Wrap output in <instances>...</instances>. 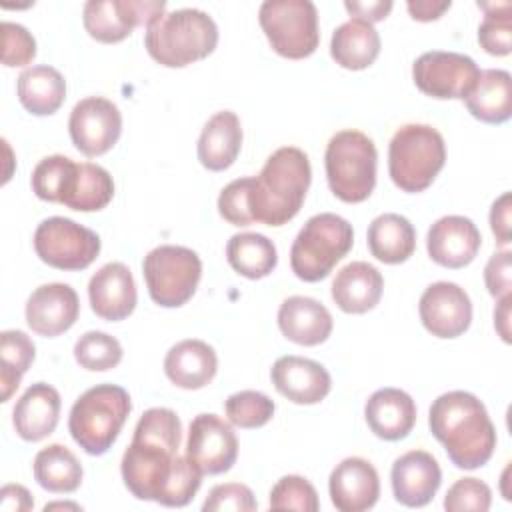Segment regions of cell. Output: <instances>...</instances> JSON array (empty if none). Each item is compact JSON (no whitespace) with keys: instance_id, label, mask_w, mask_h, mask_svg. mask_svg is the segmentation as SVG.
I'll return each mask as SVG.
<instances>
[{"instance_id":"cell-1","label":"cell","mask_w":512,"mask_h":512,"mask_svg":"<svg viewBox=\"0 0 512 512\" xmlns=\"http://www.w3.org/2000/svg\"><path fill=\"white\" fill-rule=\"evenodd\" d=\"M180 442L182 424L174 410L150 408L140 416L120 462L124 486L132 496L160 504L180 462Z\"/></svg>"},{"instance_id":"cell-2","label":"cell","mask_w":512,"mask_h":512,"mask_svg":"<svg viewBox=\"0 0 512 512\" xmlns=\"http://www.w3.org/2000/svg\"><path fill=\"white\" fill-rule=\"evenodd\" d=\"M428 424L456 468L476 470L494 454V424L486 406L470 392L452 390L440 394L430 406Z\"/></svg>"},{"instance_id":"cell-3","label":"cell","mask_w":512,"mask_h":512,"mask_svg":"<svg viewBox=\"0 0 512 512\" xmlns=\"http://www.w3.org/2000/svg\"><path fill=\"white\" fill-rule=\"evenodd\" d=\"M312 168L304 150L282 146L274 150L258 176L250 180L248 208L254 222L282 226L302 208L310 188Z\"/></svg>"},{"instance_id":"cell-4","label":"cell","mask_w":512,"mask_h":512,"mask_svg":"<svg viewBox=\"0 0 512 512\" xmlns=\"http://www.w3.org/2000/svg\"><path fill=\"white\" fill-rule=\"evenodd\" d=\"M218 26L202 10L180 8L146 26L144 46L152 60L166 68H184L214 52Z\"/></svg>"},{"instance_id":"cell-5","label":"cell","mask_w":512,"mask_h":512,"mask_svg":"<svg viewBox=\"0 0 512 512\" xmlns=\"http://www.w3.org/2000/svg\"><path fill=\"white\" fill-rule=\"evenodd\" d=\"M130 410L132 402L122 386L96 384L72 404L68 430L86 454L102 456L116 442Z\"/></svg>"},{"instance_id":"cell-6","label":"cell","mask_w":512,"mask_h":512,"mask_svg":"<svg viewBox=\"0 0 512 512\" xmlns=\"http://www.w3.org/2000/svg\"><path fill=\"white\" fill-rule=\"evenodd\" d=\"M446 162L442 134L428 124L400 126L388 146V172L402 192L426 190Z\"/></svg>"},{"instance_id":"cell-7","label":"cell","mask_w":512,"mask_h":512,"mask_svg":"<svg viewBox=\"0 0 512 512\" xmlns=\"http://www.w3.org/2000/svg\"><path fill=\"white\" fill-rule=\"evenodd\" d=\"M376 160V146L364 132H336L328 140L324 154L330 192L346 204L364 202L376 186Z\"/></svg>"},{"instance_id":"cell-8","label":"cell","mask_w":512,"mask_h":512,"mask_svg":"<svg viewBox=\"0 0 512 512\" xmlns=\"http://www.w3.org/2000/svg\"><path fill=\"white\" fill-rule=\"evenodd\" d=\"M354 244L352 224L332 212L306 220L290 248L292 272L304 282L324 280Z\"/></svg>"},{"instance_id":"cell-9","label":"cell","mask_w":512,"mask_h":512,"mask_svg":"<svg viewBox=\"0 0 512 512\" xmlns=\"http://www.w3.org/2000/svg\"><path fill=\"white\" fill-rule=\"evenodd\" d=\"M258 22L272 50L284 58L302 60L318 48V10L310 0H266Z\"/></svg>"},{"instance_id":"cell-10","label":"cell","mask_w":512,"mask_h":512,"mask_svg":"<svg viewBox=\"0 0 512 512\" xmlns=\"http://www.w3.org/2000/svg\"><path fill=\"white\" fill-rule=\"evenodd\" d=\"M142 274L150 298L162 308H178L186 304L200 282V256L186 248L164 244L144 256Z\"/></svg>"},{"instance_id":"cell-11","label":"cell","mask_w":512,"mask_h":512,"mask_svg":"<svg viewBox=\"0 0 512 512\" xmlns=\"http://www.w3.org/2000/svg\"><path fill=\"white\" fill-rule=\"evenodd\" d=\"M100 236L64 216H52L38 224L34 250L38 258L58 270H84L100 254Z\"/></svg>"},{"instance_id":"cell-12","label":"cell","mask_w":512,"mask_h":512,"mask_svg":"<svg viewBox=\"0 0 512 512\" xmlns=\"http://www.w3.org/2000/svg\"><path fill=\"white\" fill-rule=\"evenodd\" d=\"M478 78V64L460 52L432 50L420 54L412 64V80L416 88L438 100H464Z\"/></svg>"},{"instance_id":"cell-13","label":"cell","mask_w":512,"mask_h":512,"mask_svg":"<svg viewBox=\"0 0 512 512\" xmlns=\"http://www.w3.org/2000/svg\"><path fill=\"white\" fill-rule=\"evenodd\" d=\"M166 10L160 0H88L82 10L86 32L104 44L122 42L136 26H148Z\"/></svg>"},{"instance_id":"cell-14","label":"cell","mask_w":512,"mask_h":512,"mask_svg":"<svg viewBox=\"0 0 512 512\" xmlns=\"http://www.w3.org/2000/svg\"><path fill=\"white\" fill-rule=\"evenodd\" d=\"M68 132L72 144L84 156H102L118 142L122 134V114L112 100L88 96L72 108Z\"/></svg>"},{"instance_id":"cell-15","label":"cell","mask_w":512,"mask_h":512,"mask_svg":"<svg viewBox=\"0 0 512 512\" xmlns=\"http://www.w3.org/2000/svg\"><path fill=\"white\" fill-rule=\"evenodd\" d=\"M186 456L202 474H224L238 458V438L220 416L198 414L188 428Z\"/></svg>"},{"instance_id":"cell-16","label":"cell","mask_w":512,"mask_h":512,"mask_svg":"<svg viewBox=\"0 0 512 512\" xmlns=\"http://www.w3.org/2000/svg\"><path fill=\"white\" fill-rule=\"evenodd\" d=\"M422 326L436 338H456L470 328L472 302L464 288L454 282L430 284L418 302Z\"/></svg>"},{"instance_id":"cell-17","label":"cell","mask_w":512,"mask_h":512,"mask_svg":"<svg viewBox=\"0 0 512 512\" xmlns=\"http://www.w3.org/2000/svg\"><path fill=\"white\" fill-rule=\"evenodd\" d=\"M24 314L32 332L54 338L74 326L80 314V300L70 284H42L28 296Z\"/></svg>"},{"instance_id":"cell-18","label":"cell","mask_w":512,"mask_h":512,"mask_svg":"<svg viewBox=\"0 0 512 512\" xmlns=\"http://www.w3.org/2000/svg\"><path fill=\"white\" fill-rule=\"evenodd\" d=\"M112 196L114 180L106 168L68 158L56 192L58 204L76 212H96L106 208Z\"/></svg>"},{"instance_id":"cell-19","label":"cell","mask_w":512,"mask_h":512,"mask_svg":"<svg viewBox=\"0 0 512 512\" xmlns=\"http://www.w3.org/2000/svg\"><path fill=\"white\" fill-rule=\"evenodd\" d=\"M482 246V236L476 224L466 216L438 218L426 236V250L432 262L456 270L468 266Z\"/></svg>"},{"instance_id":"cell-20","label":"cell","mask_w":512,"mask_h":512,"mask_svg":"<svg viewBox=\"0 0 512 512\" xmlns=\"http://www.w3.org/2000/svg\"><path fill=\"white\" fill-rule=\"evenodd\" d=\"M394 498L408 508L426 506L442 484L438 460L426 450H410L394 460L390 470Z\"/></svg>"},{"instance_id":"cell-21","label":"cell","mask_w":512,"mask_h":512,"mask_svg":"<svg viewBox=\"0 0 512 512\" xmlns=\"http://www.w3.org/2000/svg\"><path fill=\"white\" fill-rule=\"evenodd\" d=\"M330 500L340 512L370 510L380 496V478L376 468L358 456L344 458L328 478Z\"/></svg>"},{"instance_id":"cell-22","label":"cell","mask_w":512,"mask_h":512,"mask_svg":"<svg viewBox=\"0 0 512 512\" xmlns=\"http://www.w3.org/2000/svg\"><path fill=\"white\" fill-rule=\"evenodd\" d=\"M88 300L92 312L108 322L128 318L138 300L134 276L122 262H108L96 270L88 282Z\"/></svg>"},{"instance_id":"cell-23","label":"cell","mask_w":512,"mask_h":512,"mask_svg":"<svg viewBox=\"0 0 512 512\" xmlns=\"http://www.w3.org/2000/svg\"><path fill=\"white\" fill-rule=\"evenodd\" d=\"M270 378L274 388L294 404H318L332 388V378L320 362L292 354L274 362Z\"/></svg>"},{"instance_id":"cell-24","label":"cell","mask_w":512,"mask_h":512,"mask_svg":"<svg viewBox=\"0 0 512 512\" xmlns=\"http://www.w3.org/2000/svg\"><path fill=\"white\" fill-rule=\"evenodd\" d=\"M60 394L46 382H36L16 400L12 424L16 434L26 442H38L56 430L60 418Z\"/></svg>"},{"instance_id":"cell-25","label":"cell","mask_w":512,"mask_h":512,"mask_svg":"<svg viewBox=\"0 0 512 512\" xmlns=\"http://www.w3.org/2000/svg\"><path fill=\"white\" fill-rule=\"evenodd\" d=\"M332 314L310 296H290L278 308V328L294 344L318 346L332 334Z\"/></svg>"},{"instance_id":"cell-26","label":"cell","mask_w":512,"mask_h":512,"mask_svg":"<svg viewBox=\"0 0 512 512\" xmlns=\"http://www.w3.org/2000/svg\"><path fill=\"white\" fill-rule=\"evenodd\" d=\"M368 428L382 440L396 442L406 438L416 424V404L400 388L376 390L364 406Z\"/></svg>"},{"instance_id":"cell-27","label":"cell","mask_w":512,"mask_h":512,"mask_svg":"<svg viewBox=\"0 0 512 512\" xmlns=\"http://www.w3.org/2000/svg\"><path fill=\"white\" fill-rule=\"evenodd\" d=\"M218 370V356L204 340L188 338L174 344L164 358V374L184 390H200L208 386Z\"/></svg>"},{"instance_id":"cell-28","label":"cell","mask_w":512,"mask_h":512,"mask_svg":"<svg viewBox=\"0 0 512 512\" xmlns=\"http://www.w3.org/2000/svg\"><path fill=\"white\" fill-rule=\"evenodd\" d=\"M384 290L382 274L368 262L356 260L342 266L332 280V300L346 314H364L372 310Z\"/></svg>"},{"instance_id":"cell-29","label":"cell","mask_w":512,"mask_h":512,"mask_svg":"<svg viewBox=\"0 0 512 512\" xmlns=\"http://www.w3.org/2000/svg\"><path fill=\"white\" fill-rule=\"evenodd\" d=\"M242 148L240 118L220 110L208 118L198 138V160L206 170L222 172L234 164Z\"/></svg>"},{"instance_id":"cell-30","label":"cell","mask_w":512,"mask_h":512,"mask_svg":"<svg viewBox=\"0 0 512 512\" xmlns=\"http://www.w3.org/2000/svg\"><path fill=\"white\" fill-rule=\"evenodd\" d=\"M380 54L376 28L360 18H350L332 32L330 56L346 70H364Z\"/></svg>"},{"instance_id":"cell-31","label":"cell","mask_w":512,"mask_h":512,"mask_svg":"<svg viewBox=\"0 0 512 512\" xmlns=\"http://www.w3.org/2000/svg\"><path fill=\"white\" fill-rule=\"evenodd\" d=\"M468 112L486 124H502L512 116V78L508 70L480 72L472 92L464 98Z\"/></svg>"},{"instance_id":"cell-32","label":"cell","mask_w":512,"mask_h":512,"mask_svg":"<svg viewBox=\"0 0 512 512\" xmlns=\"http://www.w3.org/2000/svg\"><path fill=\"white\" fill-rule=\"evenodd\" d=\"M370 254L384 264H402L416 250V232L408 218L388 212L376 216L368 226Z\"/></svg>"},{"instance_id":"cell-33","label":"cell","mask_w":512,"mask_h":512,"mask_svg":"<svg viewBox=\"0 0 512 512\" xmlns=\"http://www.w3.org/2000/svg\"><path fill=\"white\" fill-rule=\"evenodd\" d=\"M20 104L34 116L54 114L66 98L64 76L46 64L26 68L16 82Z\"/></svg>"},{"instance_id":"cell-34","label":"cell","mask_w":512,"mask_h":512,"mask_svg":"<svg viewBox=\"0 0 512 512\" xmlns=\"http://www.w3.org/2000/svg\"><path fill=\"white\" fill-rule=\"evenodd\" d=\"M34 480L52 494H70L82 484V464L64 444H50L34 456Z\"/></svg>"},{"instance_id":"cell-35","label":"cell","mask_w":512,"mask_h":512,"mask_svg":"<svg viewBox=\"0 0 512 512\" xmlns=\"http://www.w3.org/2000/svg\"><path fill=\"white\" fill-rule=\"evenodd\" d=\"M228 264L244 278L258 280L268 276L278 264V252L270 238L258 232H240L226 244Z\"/></svg>"},{"instance_id":"cell-36","label":"cell","mask_w":512,"mask_h":512,"mask_svg":"<svg viewBox=\"0 0 512 512\" xmlns=\"http://www.w3.org/2000/svg\"><path fill=\"white\" fill-rule=\"evenodd\" d=\"M36 358V346L30 336L22 330H4L0 334V388L2 402H8L10 396L20 386L22 376L32 366Z\"/></svg>"},{"instance_id":"cell-37","label":"cell","mask_w":512,"mask_h":512,"mask_svg":"<svg viewBox=\"0 0 512 512\" xmlns=\"http://www.w3.org/2000/svg\"><path fill=\"white\" fill-rule=\"evenodd\" d=\"M484 20L478 26V42L492 56H508L512 50V4L510 2H478Z\"/></svg>"},{"instance_id":"cell-38","label":"cell","mask_w":512,"mask_h":512,"mask_svg":"<svg viewBox=\"0 0 512 512\" xmlns=\"http://www.w3.org/2000/svg\"><path fill=\"white\" fill-rule=\"evenodd\" d=\"M74 358L90 372H104L120 364L122 346L114 336L100 330H90L76 340Z\"/></svg>"},{"instance_id":"cell-39","label":"cell","mask_w":512,"mask_h":512,"mask_svg":"<svg viewBox=\"0 0 512 512\" xmlns=\"http://www.w3.org/2000/svg\"><path fill=\"white\" fill-rule=\"evenodd\" d=\"M276 404L266 394L256 390H242L224 402V412L230 424L238 428H260L268 424L274 416Z\"/></svg>"},{"instance_id":"cell-40","label":"cell","mask_w":512,"mask_h":512,"mask_svg":"<svg viewBox=\"0 0 512 512\" xmlns=\"http://www.w3.org/2000/svg\"><path fill=\"white\" fill-rule=\"evenodd\" d=\"M270 510H300L316 512L320 508L316 488L296 474L282 476L270 490Z\"/></svg>"},{"instance_id":"cell-41","label":"cell","mask_w":512,"mask_h":512,"mask_svg":"<svg viewBox=\"0 0 512 512\" xmlns=\"http://www.w3.org/2000/svg\"><path fill=\"white\" fill-rule=\"evenodd\" d=\"M492 504V490L486 482L478 478H460L456 480L444 498V508L448 512H462V510H474V512H486Z\"/></svg>"},{"instance_id":"cell-42","label":"cell","mask_w":512,"mask_h":512,"mask_svg":"<svg viewBox=\"0 0 512 512\" xmlns=\"http://www.w3.org/2000/svg\"><path fill=\"white\" fill-rule=\"evenodd\" d=\"M252 176L236 178L228 186L222 188L218 196V212L232 226H250L254 224L248 208V192H250Z\"/></svg>"},{"instance_id":"cell-43","label":"cell","mask_w":512,"mask_h":512,"mask_svg":"<svg viewBox=\"0 0 512 512\" xmlns=\"http://www.w3.org/2000/svg\"><path fill=\"white\" fill-rule=\"evenodd\" d=\"M36 56L34 36L16 22H2V62L8 68L26 66Z\"/></svg>"},{"instance_id":"cell-44","label":"cell","mask_w":512,"mask_h":512,"mask_svg":"<svg viewBox=\"0 0 512 512\" xmlns=\"http://www.w3.org/2000/svg\"><path fill=\"white\" fill-rule=\"evenodd\" d=\"M256 508L258 504L254 500L252 490L240 482H226L214 486L202 504L204 512H252Z\"/></svg>"},{"instance_id":"cell-45","label":"cell","mask_w":512,"mask_h":512,"mask_svg":"<svg viewBox=\"0 0 512 512\" xmlns=\"http://www.w3.org/2000/svg\"><path fill=\"white\" fill-rule=\"evenodd\" d=\"M510 270H512L510 250L494 252L490 256V260L486 262V268H484V282H486L490 296L502 298V296L510 294V288H512Z\"/></svg>"},{"instance_id":"cell-46","label":"cell","mask_w":512,"mask_h":512,"mask_svg":"<svg viewBox=\"0 0 512 512\" xmlns=\"http://www.w3.org/2000/svg\"><path fill=\"white\" fill-rule=\"evenodd\" d=\"M510 212H512V196L510 192L500 194L490 208V228L500 246L510 244Z\"/></svg>"},{"instance_id":"cell-47","label":"cell","mask_w":512,"mask_h":512,"mask_svg":"<svg viewBox=\"0 0 512 512\" xmlns=\"http://www.w3.org/2000/svg\"><path fill=\"white\" fill-rule=\"evenodd\" d=\"M0 508L4 512H28L34 508V500L22 484H6L0 490Z\"/></svg>"},{"instance_id":"cell-48","label":"cell","mask_w":512,"mask_h":512,"mask_svg":"<svg viewBox=\"0 0 512 512\" xmlns=\"http://www.w3.org/2000/svg\"><path fill=\"white\" fill-rule=\"evenodd\" d=\"M344 8L352 14V18H360L366 22H380L388 16V12L392 10V2L390 0H374V2H344Z\"/></svg>"},{"instance_id":"cell-49","label":"cell","mask_w":512,"mask_h":512,"mask_svg":"<svg viewBox=\"0 0 512 512\" xmlns=\"http://www.w3.org/2000/svg\"><path fill=\"white\" fill-rule=\"evenodd\" d=\"M450 6H452L450 0H442V2H436V0H410L406 4L410 16L414 20H418V22L438 20Z\"/></svg>"},{"instance_id":"cell-50","label":"cell","mask_w":512,"mask_h":512,"mask_svg":"<svg viewBox=\"0 0 512 512\" xmlns=\"http://www.w3.org/2000/svg\"><path fill=\"white\" fill-rule=\"evenodd\" d=\"M510 304L512 294L498 298V306L494 308V326L504 342H510Z\"/></svg>"},{"instance_id":"cell-51","label":"cell","mask_w":512,"mask_h":512,"mask_svg":"<svg viewBox=\"0 0 512 512\" xmlns=\"http://www.w3.org/2000/svg\"><path fill=\"white\" fill-rule=\"evenodd\" d=\"M54 508H74V510H80L78 504H70V502H52V504H46V506H44V512L54 510Z\"/></svg>"}]
</instances>
